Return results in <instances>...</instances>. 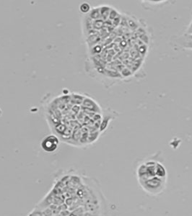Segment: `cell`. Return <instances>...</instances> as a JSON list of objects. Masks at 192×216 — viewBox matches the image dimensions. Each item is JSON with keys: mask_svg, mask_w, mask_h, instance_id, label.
I'll use <instances>...</instances> for the list:
<instances>
[{"mask_svg": "<svg viewBox=\"0 0 192 216\" xmlns=\"http://www.w3.org/2000/svg\"><path fill=\"white\" fill-rule=\"evenodd\" d=\"M116 114V112H109V113H107L106 115V116L104 117V119H103V122L101 123V126H100V130H105V129H106L108 125H109V122L111 120H112V118H114V117H116V116H114L113 115Z\"/></svg>", "mask_w": 192, "mask_h": 216, "instance_id": "obj_4", "label": "cell"}, {"mask_svg": "<svg viewBox=\"0 0 192 216\" xmlns=\"http://www.w3.org/2000/svg\"><path fill=\"white\" fill-rule=\"evenodd\" d=\"M58 145H59V139L55 135H48L43 138L41 143V149L47 153L55 152L58 149Z\"/></svg>", "mask_w": 192, "mask_h": 216, "instance_id": "obj_2", "label": "cell"}, {"mask_svg": "<svg viewBox=\"0 0 192 216\" xmlns=\"http://www.w3.org/2000/svg\"><path fill=\"white\" fill-rule=\"evenodd\" d=\"M139 184L147 194L152 196H157L162 194L165 190L167 184V179L154 177L139 182Z\"/></svg>", "mask_w": 192, "mask_h": 216, "instance_id": "obj_1", "label": "cell"}, {"mask_svg": "<svg viewBox=\"0 0 192 216\" xmlns=\"http://www.w3.org/2000/svg\"><path fill=\"white\" fill-rule=\"evenodd\" d=\"M155 175L156 177L162 178V179H167L168 178L167 170H166L164 164H163L162 161H159L157 162L155 166Z\"/></svg>", "mask_w": 192, "mask_h": 216, "instance_id": "obj_3", "label": "cell"}, {"mask_svg": "<svg viewBox=\"0 0 192 216\" xmlns=\"http://www.w3.org/2000/svg\"><path fill=\"white\" fill-rule=\"evenodd\" d=\"M79 10H80L81 12L83 14L89 13L90 12V11L91 10L90 4H89L88 3H85V2L81 4L80 5H79Z\"/></svg>", "mask_w": 192, "mask_h": 216, "instance_id": "obj_5", "label": "cell"}, {"mask_svg": "<svg viewBox=\"0 0 192 216\" xmlns=\"http://www.w3.org/2000/svg\"><path fill=\"white\" fill-rule=\"evenodd\" d=\"M186 34L188 35H192V20L191 21L190 24H189L188 28L186 30Z\"/></svg>", "mask_w": 192, "mask_h": 216, "instance_id": "obj_8", "label": "cell"}, {"mask_svg": "<svg viewBox=\"0 0 192 216\" xmlns=\"http://www.w3.org/2000/svg\"><path fill=\"white\" fill-rule=\"evenodd\" d=\"M145 2V4H147L149 6H153L156 7L158 5H163V4H167L168 2H169V1H143Z\"/></svg>", "mask_w": 192, "mask_h": 216, "instance_id": "obj_6", "label": "cell"}, {"mask_svg": "<svg viewBox=\"0 0 192 216\" xmlns=\"http://www.w3.org/2000/svg\"><path fill=\"white\" fill-rule=\"evenodd\" d=\"M28 216H43V215H42L41 211H40V209L35 208Z\"/></svg>", "mask_w": 192, "mask_h": 216, "instance_id": "obj_7", "label": "cell"}]
</instances>
